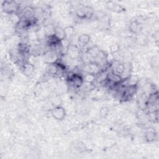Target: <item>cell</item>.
<instances>
[{
    "mask_svg": "<svg viewBox=\"0 0 159 159\" xmlns=\"http://www.w3.org/2000/svg\"><path fill=\"white\" fill-rule=\"evenodd\" d=\"M76 15L80 19H90L93 15V10L90 7L82 6L77 10Z\"/></svg>",
    "mask_w": 159,
    "mask_h": 159,
    "instance_id": "cell-1",
    "label": "cell"
},
{
    "mask_svg": "<svg viewBox=\"0 0 159 159\" xmlns=\"http://www.w3.org/2000/svg\"><path fill=\"white\" fill-rule=\"evenodd\" d=\"M2 7L4 12L8 14L15 13L19 9V5L13 1H6L3 3Z\"/></svg>",
    "mask_w": 159,
    "mask_h": 159,
    "instance_id": "cell-2",
    "label": "cell"
},
{
    "mask_svg": "<svg viewBox=\"0 0 159 159\" xmlns=\"http://www.w3.org/2000/svg\"><path fill=\"white\" fill-rule=\"evenodd\" d=\"M70 85H71L75 88H80L83 83V78L79 74L74 73L70 76L68 78Z\"/></svg>",
    "mask_w": 159,
    "mask_h": 159,
    "instance_id": "cell-3",
    "label": "cell"
},
{
    "mask_svg": "<svg viewBox=\"0 0 159 159\" xmlns=\"http://www.w3.org/2000/svg\"><path fill=\"white\" fill-rule=\"evenodd\" d=\"M124 67L122 64H121L118 61L116 60H114L110 64L111 73L116 75L120 76V77H121L123 73Z\"/></svg>",
    "mask_w": 159,
    "mask_h": 159,
    "instance_id": "cell-4",
    "label": "cell"
},
{
    "mask_svg": "<svg viewBox=\"0 0 159 159\" xmlns=\"http://www.w3.org/2000/svg\"><path fill=\"white\" fill-rule=\"evenodd\" d=\"M52 115L57 120H62L65 117V111L62 106H55L52 110Z\"/></svg>",
    "mask_w": 159,
    "mask_h": 159,
    "instance_id": "cell-5",
    "label": "cell"
},
{
    "mask_svg": "<svg viewBox=\"0 0 159 159\" xmlns=\"http://www.w3.org/2000/svg\"><path fill=\"white\" fill-rule=\"evenodd\" d=\"M54 34L55 36L57 39L60 40V41L65 39V34L64 29H62L61 28L56 27L54 29Z\"/></svg>",
    "mask_w": 159,
    "mask_h": 159,
    "instance_id": "cell-6",
    "label": "cell"
},
{
    "mask_svg": "<svg viewBox=\"0 0 159 159\" xmlns=\"http://www.w3.org/2000/svg\"><path fill=\"white\" fill-rule=\"evenodd\" d=\"M67 52H68L69 57L70 56V57L72 59L77 58L79 55L78 49L75 46H69L67 49Z\"/></svg>",
    "mask_w": 159,
    "mask_h": 159,
    "instance_id": "cell-7",
    "label": "cell"
},
{
    "mask_svg": "<svg viewBox=\"0 0 159 159\" xmlns=\"http://www.w3.org/2000/svg\"><path fill=\"white\" fill-rule=\"evenodd\" d=\"M87 70L88 73L96 75L99 71V67L96 63H91V64L88 65Z\"/></svg>",
    "mask_w": 159,
    "mask_h": 159,
    "instance_id": "cell-8",
    "label": "cell"
},
{
    "mask_svg": "<svg viewBox=\"0 0 159 159\" xmlns=\"http://www.w3.org/2000/svg\"><path fill=\"white\" fill-rule=\"evenodd\" d=\"M90 41V37L88 34H82L78 37V42L83 46H85Z\"/></svg>",
    "mask_w": 159,
    "mask_h": 159,
    "instance_id": "cell-9",
    "label": "cell"
},
{
    "mask_svg": "<svg viewBox=\"0 0 159 159\" xmlns=\"http://www.w3.org/2000/svg\"><path fill=\"white\" fill-rule=\"evenodd\" d=\"M155 136H156V133L155 131L149 130L147 133L145 134V138L149 142L154 141L155 139Z\"/></svg>",
    "mask_w": 159,
    "mask_h": 159,
    "instance_id": "cell-10",
    "label": "cell"
},
{
    "mask_svg": "<svg viewBox=\"0 0 159 159\" xmlns=\"http://www.w3.org/2000/svg\"><path fill=\"white\" fill-rule=\"evenodd\" d=\"M88 53L91 57H93V58H96V57H97L100 54L99 50L97 47H93L90 48L88 50Z\"/></svg>",
    "mask_w": 159,
    "mask_h": 159,
    "instance_id": "cell-11",
    "label": "cell"
},
{
    "mask_svg": "<svg viewBox=\"0 0 159 159\" xmlns=\"http://www.w3.org/2000/svg\"><path fill=\"white\" fill-rule=\"evenodd\" d=\"M24 73L26 74V75H30L31 74V73L33 72V70H34V67L31 64H28V63H26V64H25L24 65Z\"/></svg>",
    "mask_w": 159,
    "mask_h": 159,
    "instance_id": "cell-12",
    "label": "cell"
},
{
    "mask_svg": "<svg viewBox=\"0 0 159 159\" xmlns=\"http://www.w3.org/2000/svg\"><path fill=\"white\" fill-rule=\"evenodd\" d=\"M138 27H139V23H137V21H134L131 22V23L130 24L129 29L132 33H136V32L137 31Z\"/></svg>",
    "mask_w": 159,
    "mask_h": 159,
    "instance_id": "cell-13",
    "label": "cell"
},
{
    "mask_svg": "<svg viewBox=\"0 0 159 159\" xmlns=\"http://www.w3.org/2000/svg\"><path fill=\"white\" fill-rule=\"evenodd\" d=\"M64 32H65V38H69L71 36H73V33H74V29L73 28L72 26H69L66 28L64 29Z\"/></svg>",
    "mask_w": 159,
    "mask_h": 159,
    "instance_id": "cell-14",
    "label": "cell"
},
{
    "mask_svg": "<svg viewBox=\"0 0 159 159\" xmlns=\"http://www.w3.org/2000/svg\"><path fill=\"white\" fill-rule=\"evenodd\" d=\"M109 113V110L106 107H103L101 108V110L100 111V116L102 118H105Z\"/></svg>",
    "mask_w": 159,
    "mask_h": 159,
    "instance_id": "cell-15",
    "label": "cell"
},
{
    "mask_svg": "<svg viewBox=\"0 0 159 159\" xmlns=\"http://www.w3.org/2000/svg\"><path fill=\"white\" fill-rule=\"evenodd\" d=\"M94 79H95L94 75H93V74L88 73V75H86V77H85V80L89 83H91V82L93 81Z\"/></svg>",
    "mask_w": 159,
    "mask_h": 159,
    "instance_id": "cell-16",
    "label": "cell"
}]
</instances>
